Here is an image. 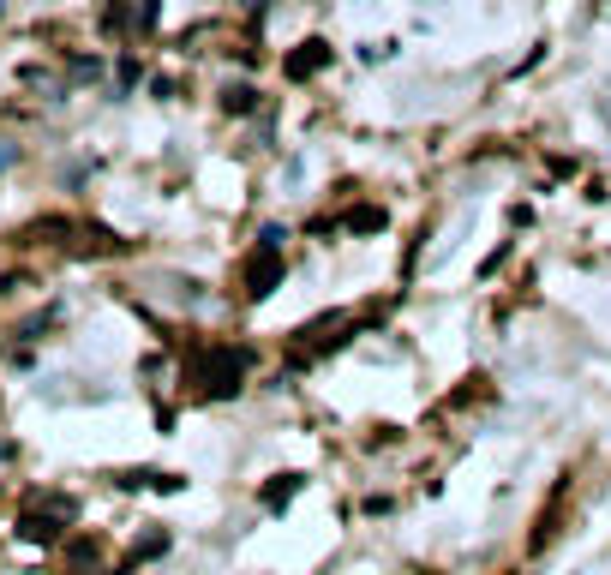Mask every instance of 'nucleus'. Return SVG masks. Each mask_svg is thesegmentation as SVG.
<instances>
[{
    "label": "nucleus",
    "mask_w": 611,
    "mask_h": 575,
    "mask_svg": "<svg viewBox=\"0 0 611 575\" xmlns=\"http://www.w3.org/2000/svg\"><path fill=\"white\" fill-rule=\"evenodd\" d=\"M324 60H330V48H324V42H306V48L288 60V78H306V72H318Z\"/></svg>",
    "instance_id": "obj_1"
},
{
    "label": "nucleus",
    "mask_w": 611,
    "mask_h": 575,
    "mask_svg": "<svg viewBox=\"0 0 611 575\" xmlns=\"http://www.w3.org/2000/svg\"><path fill=\"white\" fill-rule=\"evenodd\" d=\"M252 108V90H228V114H246Z\"/></svg>",
    "instance_id": "obj_2"
}]
</instances>
